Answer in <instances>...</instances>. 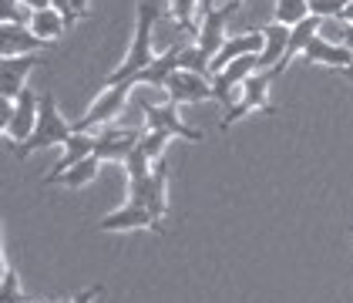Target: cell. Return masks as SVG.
Returning <instances> with one entry per match:
<instances>
[{"label": "cell", "mask_w": 353, "mask_h": 303, "mask_svg": "<svg viewBox=\"0 0 353 303\" xmlns=\"http://www.w3.org/2000/svg\"><path fill=\"white\" fill-rule=\"evenodd\" d=\"M239 3H243V0H239Z\"/></svg>", "instance_id": "obj_34"}, {"label": "cell", "mask_w": 353, "mask_h": 303, "mask_svg": "<svg viewBox=\"0 0 353 303\" xmlns=\"http://www.w3.org/2000/svg\"><path fill=\"white\" fill-rule=\"evenodd\" d=\"M303 61H310V64H330V68L343 71V68L353 64V51L343 48V44H330V41H323V37L316 34V37L310 41V48L303 51Z\"/></svg>", "instance_id": "obj_16"}, {"label": "cell", "mask_w": 353, "mask_h": 303, "mask_svg": "<svg viewBox=\"0 0 353 303\" xmlns=\"http://www.w3.org/2000/svg\"><path fill=\"white\" fill-rule=\"evenodd\" d=\"M343 48H350V51H353V24H347V37H343Z\"/></svg>", "instance_id": "obj_31"}, {"label": "cell", "mask_w": 353, "mask_h": 303, "mask_svg": "<svg viewBox=\"0 0 353 303\" xmlns=\"http://www.w3.org/2000/svg\"><path fill=\"white\" fill-rule=\"evenodd\" d=\"M0 303H30L24 297V290H21V280L17 273L3 263V273H0Z\"/></svg>", "instance_id": "obj_22"}, {"label": "cell", "mask_w": 353, "mask_h": 303, "mask_svg": "<svg viewBox=\"0 0 353 303\" xmlns=\"http://www.w3.org/2000/svg\"><path fill=\"white\" fill-rule=\"evenodd\" d=\"M37 118H41V95L24 88V91L17 95V101H14V118H10L3 138H10L14 148L24 145V141L34 135V128H37Z\"/></svg>", "instance_id": "obj_6"}, {"label": "cell", "mask_w": 353, "mask_h": 303, "mask_svg": "<svg viewBox=\"0 0 353 303\" xmlns=\"http://www.w3.org/2000/svg\"><path fill=\"white\" fill-rule=\"evenodd\" d=\"M71 10L74 17H88V0H71Z\"/></svg>", "instance_id": "obj_30"}, {"label": "cell", "mask_w": 353, "mask_h": 303, "mask_svg": "<svg viewBox=\"0 0 353 303\" xmlns=\"http://www.w3.org/2000/svg\"><path fill=\"white\" fill-rule=\"evenodd\" d=\"M71 135H74V121H64V115H61L54 105V95L44 91V95H41V118H37V128H34V135H30L24 145H17L14 152H17V159H28L30 152H37V148L64 145Z\"/></svg>", "instance_id": "obj_2"}, {"label": "cell", "mask_w": 353, "mask_h": 303, "mask_svg": "<svg viewBox=\"0 0 353 303\" xmlns=\"http://www.w3.org/2000/svg\"><path fill=\"white\" fill-rule=\"evenodd\" d=\"M182 51H185V48H179V44H175V48H168L165 55H159L152 64H148V68H145V71H141V75H138L135 84L165 88V84H168V78H172L175 71H182V61H179V57H182Z\"/></svg>", "instance_id": "obj_17"}, {"label": "cell", "mask_w": 353, "mask_h": 303, "mask_svg": "<svg viewBox=\"0 0 353 303\" xmlns=\"http://www.w3.org/2000/svg\"><path fill=\"white\" fill-rule=\"evenodd\" d=\"M94 145H98V135H88V132H74V135L64 141V152H61V159H57V166L44 175V186H54L57 179L68 172V168H74L78 162H84L88 155H94Z\"/></svg>", "instance_id": "obj_14"}, {"label": "cell", "mask_w": 353, "mask_h": 303, "mask_svg": "<svg viewBox=\"0 0 353 303\" xmlns=\"http://www.w3.org/2000/svg\"><path fill=\"white\" fill-rule=\"evenodd\" d=\"M165 186H168V166H165V159H159L145 179L128 182V202L148 209L159 222H165V216H168V189Z\"/></svg>", "instance_id": "obj_3"}, {"label": "cell", "mask_w": 353, "mask_h": 303, "mask_svg": "<svg viewBox=\"0 0 353 303\" xmlns=\"http://www.w3.org/2000/svg\"><path fill=\"white\" fill-rule=\"evenodd\" d=\"M152 166H155V162L145 155V148H141V141H138L135 152L125 159V168H128V182H132V179H145V175L152 172Z\"/></svg>", "instance_id": "obj_24"}, {"label": "cell", "mask_w": 353, "mask_h": 303, "mask_svg": "<svg viewBox=\"0 0 353 303\" xmlns=\"http://www.w3.org/2000/svg\"><path fill=\"white\" fill-rule=\"evenodd\" d=\"M343 78H347V81H353V64H350V68H343Z\"/></svg>", "instance_id": "obj_33"}, {"label": "cell", "mask_w": 353, "mask_h": 303, "mask_svg": "<svg viewBox=\"0 0 353 303\" xmlns=\"http://www.w3.org/2000/svg\"><path fill=\"white\" fill-rule=\"evenodd\" d=\"M263 30V37H266V48H263V55L256 57V64H259V71H276V64L286 57V48H290V28L286 24H266Z\"/></svg>", "instance_id": "obj_15"}, {"label": "cell", "mask_w": 353, "mask_h": 303, "mask_svg": "<svg viewBox=\"0 0 353 303\" xmlns=\"http://www.w3.org/2000/svg\"><path fill=\"white\" fill-rule=\"evenodd\" d=\"M98 293H101V286H91V290H81V293H78V297H74L71 303H91L94 297H98Z\"/></svg>", "instance_id": "obj_29"}, {"label": "cell", "mask_w": 353, "mask_h": 303, "mask_svg": "<svg viewBox=\"0 0 353 303\" xmlns=\"http://www.w3.org/2000/svg\"><path fill=\"white\" fill-rule=\"evenodd\" d=\"M30 30H34L37 37H44V41H51V44H54L57 37L68 30V21L57 14L54 7H44V10H34V17H30Z\"/></svg>", "instance_id": "obj_18"}, {"label": "cell", "mask_w": 353, "mask_h": 303, "mask_svg": "<svg viewBox=\"0 0 353 303\" xmlns=\"http://www.w3.org/2000/svg\"><path fill=\"white\" fill-rule=\"evenodd\" d=\"M306 17H310V0H276V24L296 28Z\"/></svg>", "instance_id": "obj_20"}, {"label": "cell", "mask_w": 353, "mask_h": 303, "mask_svg": "<svg viewBox=\"0 0 353 303\" xmlns=\"http://www.w3.org/2000/svg\"><path fill=\"white\" fill-rule=\"evenodd\" d=\"M353 0H310V14L313 17H343V10Z\"/></svg>", "instance_id": "obj_25"}, {"label": "cell", "mask_w": 353, "mask_h": 303, "mask_svg": "<svg viewBox=\"0 0 353 303\" xmlns=\"http://www.w3.org/2000/svg\"><path fill=\"white\" fill-rule=\"evenodd\" d=\"M263 48H266V37H263V30H252V34H236V37H225V44H222V51L212 57V64H209V75H219L222 68H229L232 61H239V57H249V55H263Z\"/></svg>", "instance_id": "obj_12"}, {"label": "cell", "mask_w": 353, "mask_h": 303, "mask_svg": "<svg viewBox=\"0 0 353 303\" xmlns=\"http://www.w3.org/2000/svg\"><path fill=\"white\" fill-rule=\"evenodd\" d=\"M236 7H243L239 0H225V3H219L212 10H205V14H199L202 17V24H199V51L209 57V64H212V57L222 51V44H225V21L236 14Z\"/></svg>", "instance_id": "obj_5"}, {"label": "cell", "mask_w": 353, "mask_h": 303, "mask_svg": "<svg viewBox=\"0 0 353 303\" xmlns=\"http://www.w3.org/2000/svg\"><path fill=\"white\" fill-rule=\"evenodd\" d=\"M343 21H347V24H353V3L347 7V10H343Z\"/></svg>", "instance_id": "obj_32"}, {"label": "cell", "mask_w": 353, "mask_h": 303, "mask_svg": "<svg viewBox=\"0 0 353 303\" xmlns=\"http://www.w3.org/2000/svg\"><path fill=\"white\" fill-rule=\"evenodd\" d=\"M159 14H162L159 0H141L138 3V28H135V37H132V48H128L125 61L118 64V71H111L105 78V88H118V84L135 88V78L155 61V55H152V28H155Z\"/></svg>", "instance_id": "obj_1"}, {"label": "cell", "mask_w": 353, "mask_h": 303, "mask_svg": "<svg viewBox=\"0 0 353 303\" xmlns=\"http://www.w3.org/2000/svg\"><path fill=\"white\" fill-rule=\"evenodd\" d=\"M51 51V41L37 37L30 28L21 24H3L0 28V55L3 57H24V55H41Z\"/></svg>", "instance_id": "obj_11"}, {"label": "cell", "mask_w": 353, "mask_h": 303, "mask_svg": "<svg viewBox=\"0 0 353 303\" xmlns=\"http://www.w3.org/2000/svg\"><path fill=\"white\" fill-rule=\"evenodd\" d=\"M98 229L101 233H128V229H152V233H159V236H165V226L148 209H141V206H121L118 213H108L105 219L98 222Z\"/></svg>", "instance_id": "obj_10"}, {"label": "cell", "mask_w": 353, "mask_h": 303, "mask_svg": "<svg viewBox=\"0 0 353 303\" xmlns=\"http://www.w3.org/2000/svg\"><path fill=\"white\" fill-rule=\"evenodd\" d=\"M320 37L330 41V44H343V37H347V21H343V17H323Z\"/></svg>", "instance_id": "obj_26"}, {"label": "cell", "mask_w": 353, "mask_h": 303, "mask_svg": "<svg viewBox=\"0 0 353 303\" xmlns=\"http://www.w3.org/2000/svg\"><path fill=\"white\" fill-rule=\"evenodd\" d=\"M168 141H172L168 132H145V135H141V148H145V155H148L152 162H159V159H165Z\"/></svg>", "instance_id": "obj_23"}, {"label": "cell", "mask_w": 353, "mask_h": 303, "mask_svg": "<svg viewBox=\"0 0 353 303\" xmlns=\"http://www.w3.org/2000/svg\"><path fill=\"white\" fill-rule=\"evenodd\" d=\"M179 61H182V71H195V75H209V57L202 55L199 48H185Z\"/></svg>", "instance_id": "obj_27"}, {"label": "cell", "mask_w": 353, "mask_h": 303, "mask_svg": "<svg viewBox=\"0 0 353 303\" xmlns=\"http://www.w3.org/2000/svg\"><path fill=\"white\" fill-rule=\"evenodd\" d=\"M141 141V132L135 128H114V125H105L98 132V145H94V159L98 162H121L135 152V145Z\"/></svg>", "instance_id": "obj_8"}, {"label": "cell", "mask_w": 353, "mask_h": 303, "mask_svg": "<svg viewBox=\"0 0 353 303\" xmlns=\"http://www.w3.org/2000/svg\"><path fill=\"white\" fill-rule=\"evenodd\" d=\"M37 64H44V57H41V55L3 57V64H0V98L17 101V95L28 88V84H24V78L30 75V68H37Z\"/></svg>", "instance_id": "obj_13"}, {"label": "cell", "mask_w": 353, "mask_h": 303, "mask_svg": "<svg viewBox=\"0 0 353 303\" xmlns=\"http://www.w3.org/2000/svg\"><path fill=\"white\" fill-rule=\"evenodd\" d=\"M270 84H272V75L270 71H259V75H252L249 81L239 88V98H236V105L225 111V118H222V125H219V132H225V128H232L239 118H245L249 111H272V101H270Z\"/></svg>", "instance_id": "obj_4"}, {"label": "cell", "mask_w": 353, "mask_h": 303, "mask_svg": "<svg viewBox=\"0 0 353 303\" xmlns=\"http://www.w3.org/2000/svg\"><path fill=\"white\" fill-rule=\"evenodd\" d=\"M165 91H168V101H175V105L216 101L212 81H205V75H195V71H175L165 84Z\"/></svg>", "instance_id": "obj_9"}, {"label": "cell", "mask_w": 353, "mask_h": 303, "mask_svg": "<svg viewBox=\"0 0 353 303\" xmlns=\"http://www.w3.org/2000/svg\"><path fill=\"white\" fill-rule=\"evenodd\" d=\"M145 111V125L148 132H168L172 138H185V141H202V132L189 128L179 115L175 101H165V105H141Z\"/></svg>", "instance_id": "obj_7"}, {"label": "cell", "mask_w": 353, "mask_h": 303, "mask_svg": "<svg viewBox=\"0 0 353 303\" xmlns=\"http://www.w3.org/2000/svg\"><path fill=\"white\" fill-rule=\"evenodd\" d=\"M98 166H101V162H98L94 155H88L84 162H78L74 168H68V172H64L57 182H61L64 189H84V186H88L94 175H98Z\"/></svg>", "instance_id": "obj_19"}, {"label": "cell", "mask_w": 353, "mask_h": 303, "mask_svg": "<svg viewBox=\"0 0 353 303\" xmlns=\"http://www.w3.org/2000/svg\"><path fill=\"white\" fill-rule=\"evenodd\" d=\"M54 10L64 17V21H68V28L78 21V17H74V10H71V0H54Z\"/></svg>", "instance_id": "obj_28"}, {"label": "cell", "mask_w": 353, "mask_h": 303, "mask_svg": "<svg viewBox=\"0 0 353 303\" xmlns=\"http://www.w3.org/2000/svg\"><path fill=\"white\" fill-rule=\"evenodd\" d=\"M199 7H202V0H172V17H175V28L185 30V34H199V24H195Z\"/></svg>", "instance_id": "obj_21"}]
</instances>
